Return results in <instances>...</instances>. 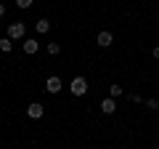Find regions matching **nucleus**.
Listing matches in <instances>:
<instances>
[{
  "label": "nucleus",
  "mask_w": 159,
  "mask_h": 149,
  "mask_svg": "<svg viewBox=\"0 0 159 149\" xmlns=\"http://www.w3.org/2000/svg\"><path fill=\"white\" fill-rule=\"evenodd\" d=\"M45 91H48V93H58V91H61V80H58V77H48Z\"/></svg>",
  "instance_id": "5"
},
{
  "label": "nucleus",
  "mask_w": 159,
  "mask_h": 149,
  "mask_svg": "<svg viewBox=\"0 0 159 149\" xmlns=\"http://www.w3.org/2000/svg\"><path fill=\"white\" fill-rule=\"evenodd\" d=\"M32 3H34V0H16V6H19V8H29Z\"/></svg>",
  "instance_id": "12"
},
{
  "label": "nucleus",
  "mask_w": 159,
  "mask_h": 149,
  "mask_svg": "<svg viewBox=\"0 0 159 149\" xmlns=\"http://www.w3.org/2000/svg\"><path fill=\"white\" fill-rule=\"evenodd\" d=\"M146 107H148V109H159V101H157V99H148Z\"/></svg>",
  "instance_id": "13"
},
{
  "label": "nucleus",
  "mask_w": 159,
  "mask_h": 149,
  "mask_svg": "<svg viewBox=\"0 0 159 149\" xmlns=\"http://www.w3.org/2000/svg\"><path fill=\"white\" fill-rule=\"evenodd\" d=\"M58 51H61L58 43H48V53H51V56H58Z\"/></svg>",
  "instance_id": "10"
},
{
  "label": "nucleus",
  "mask_w": 159,
  "mask_h": 149,
  "mask_svg": "<svg viewBox=\"0 0 159 149\" xmlns=\"http://www.w3.org/2000/svg\"><path fill=\"white\" fill-rule=\"evenodd\" d=\"M154 59H159V46H157V48H154Z\"/></svg>",
  "instance_id": "15"
},
{
  "label": "nucleus",
  "mask_w": 159,
  "mask_h": 149,
  "mask_svg": "<svg viewBox=\"0 0 159 149\" xmlns=\"http://www.w3.org/2000/svg\"><path fill=\"white\" fill-rule=\"evenodd\" d=\"M3 16H6V6H0V19H3Z\"/></svg>",
  "instance_id": "14"
},
{
  "label": "nucleus",
  "mask_w": 159,
  "mask_h": 149,
  "mask_svg": "<svg viewBox=\"0 0 159 149\" xmlns=\"http://www.w3.org/2000/svg\"><path fill=\"white\" fill-rule=\"evenodd\" d=\"M34 27H37V32H43V35H45L48 29H51V22H48V19H40V22L34 24Z\"/></svg>",
  "instance_id": "8"
},
{
  "label": "nucleus",
  "mask_w": 159,
  "mask_h": 149,
  "mask_svg": "<svg viewBox=\"0 0 159 149\" xmlns=\"http://www.w3.org/2000/svg\"><path fill=\"white\" fill-rule=\"evenodd\" d=\"M37 40H24V53H29V56H32V53H37Z\"/></svg>",
  "instance_id": "7"
},
{
  "label": "nucleus",
  "mask_w": 159,
  "mask_h": 149,
  "mask_svg": "<svg viewBox=\"0 0 159 149\" xmlns=\"http://www.w3.org/2000/svg\"><path fill=\"white\" fill-rule=\"evenodd\" d=\"M69 88H72L74 96H85V93H88V80H85V77H74Z\"/></svg>",
  "instance_id": "1"
},
{
  "label": "nucleus",
  "mask_w": 159,
  "mask_h": 149,
  "mask_svg": "<svg viewBox=\"0 0 159 149\" xmlns=\"http://www.w3.org/2000/svg\"><path fill=\"white\" fill-rule=\"evenodd\" d=\"M11 48H13L11 37H3V40H0V51H3V53H8V51H11Z\"/></svg>",
  "instance_id": "9"
},
{
  "label": "nucleus",
  "mask_w": 159,
  "mask_h": 149,
  "mask_svg": "<svg viewBox=\"0 0 159 149\" xmlns=\"http://www.w3.org/2000/svg\"><path fill=\"white\" fill-rule=\"evenodd\" d=\"M27 115L32 117V120H40V117H43V104H29V107H27Z\"/></svg>",
  "instance_id": "3"
},
{
  "label": "nucleus",
  "mask_w": 159,
  "mask_h": 149,
  "mask_svg": "<svg viewBox=\"0 0 159 149\" xmlns=\"http://www.w3.org/2000/svg\"><path fill=\"white\" fill-rule=\"evenodd\" d=\"M8 37H11V40H19V37H24V24H21V22H13L11 27H8Z\"/></svg>",
  "instance_id": "2"
},
{
  "label": "nucleus",
  "mask_w": 159,
  "mask_h": 149,
  "mask_svg": "<svg viewBox=\"0 0 159 149\" xmlns=\"http://www.w3.org/2000/svg\"><path fill=\"white\" fill-rule=\"evenodd\" d=\"M117 96H122V85H111V99H117Z\"/></svg>",
  "instance_id": "11"
},
{
  "label": "nucleus",
  "mask_w": 159,
  "mask_h": 149,
  "mask_svg": "<svg viewBox=\"0 0 159 149\" xmlns=\"http://www.w3.org/2000/svg\"><path fill=\"white\" fill-rule=\"evenodd\" d=\"M114 109H117L114 99H103V101H101V112H103V115H114Z\"/></svg>",
  "instance_id": "6"
},
{
  "label": "nucleus",
  "mask_w": 159,
  "mask_h": 149,
  "mask_svg": "<svg viewBox=\"0 0 159 149\" xmlns=\"http://www.w3.org/2000/svg\"><path fill=\"white\" fill-rule=\"evenodd\" d=\"M96 40H98V46H101V48H109L114 43V37H111V32H98Z\"/></svg>",
  "instance_id": "4"
}]
</instances>
